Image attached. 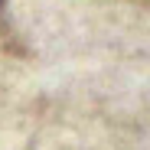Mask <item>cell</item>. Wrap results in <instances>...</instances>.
I'll use <instances>...</instances> for the list:
<instances>
[{"mask_svg":"<svg viewBox=\"0 0 150 150\" xmlns=\"http://www.w3.org/2000/svg\"><path fill=\"white\" fill-rule=\"evenodd\" d=\"M0 4H4V0H0Z\"/></svg>","mask_w":150,"mask_h":150,"instance_id":"6da1fadb","label":"cell"}]
</instances>
